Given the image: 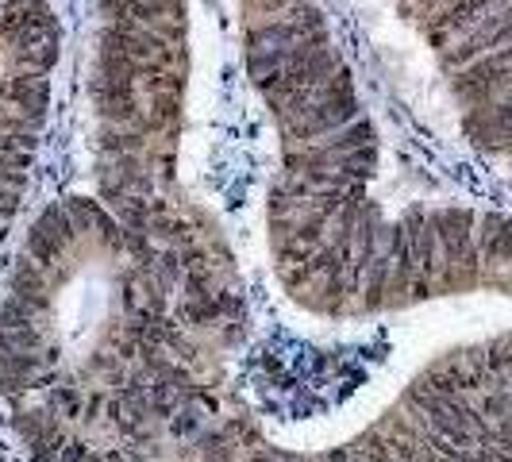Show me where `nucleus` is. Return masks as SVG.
I'll use <instances>...</instances> for the list:
<instances>
[{
    "label": "nucleus",
    "mask_w": 512,
    "mask_h": 462,
    "mask_svg": "<svg viewBox=\"0 0 512 462\" xmlns=\"http://www.w3.org/2000/svg\"><path fill=\"white\" fill-rule=\"evenodd\" d=\"M424 54L462 135L512 170V0H374Z\"/></svg>",
    "instance_id": "obj_1"
},
{
    "label": "nucleus",
    "mask_w": 512,
    "mask_h": 462,
    "mask_svg": "<svg viewBox=\"0 0 512 462\" xmlns=\"http://www.w3.org/2000/svg\"><path fill=\"white\" fill-rule=\"evenodd\" d=\"M62 24L47 0H0V243L24 212L47 135Z\"/></svg>",
    "instance_id": "obj_2"
}]
</instances>
